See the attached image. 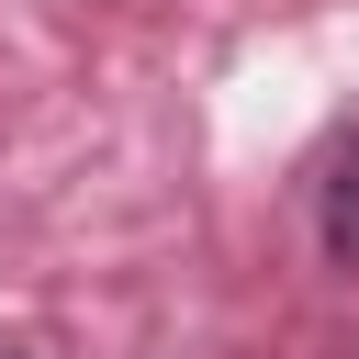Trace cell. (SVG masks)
Returning <instances> with one entry per match:
<instances>
[{
	"instance_id": "cell-2",
	"label": "cell",
	"mask_w": 359,
	"mask_h": 359,
	"mask_svg": "<svg viewBox=\"0 0 359 359\" xmlns=\"http://www.w3.org/2000/svg\"><path fill=\"white\" fill-rule=\"evenodd\" d=\"M0 359H34V348H0Z\"/></svg>"
},
{
	"instance_id": "cell-1",
	"label": "cell",
	"mask_w": 359,
	"mask_h": 359,
	"mask_svg": "<svg viewBox=\"0 0 359 359\" xmlns=\"http://www.w3.org/2000/svg\"><path fill=\"white\" fill-rule=\"evenodd\" d=\"M314 236H325V258L337 269H359V123L325 146V168H314Z\"/></svg>"
}]
</instances>
